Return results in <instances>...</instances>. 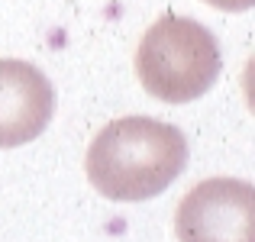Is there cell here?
Wrapping results in <instances>:
<instances>
[{
  "label": "cell",
  "mask_w": 255,
  "mask_h": 242,
  "mask_svg": "<svg viewBox=\"0 0 255 242\" xmlns=\"http://www.w3.org/2000/svg\"><path fill=\"white\" fill-rule=\"evenodd\" d=\"M220 42L204 23L165 13L145 29L136 49V75L145 94L165 104H191L220 78Z\"/></svg>",
  "instance_id": "cell-2"
},
{
  "label": "cell",
  "mask_w": 255,
  "mask_h": 242,
  "mask_svg": "<svg viewBox=\"0 0 255 242\" xmlns=\"http://www.w3.org/2000/svg\"><path fill=\"white\" fill-rule=\"evenodd\" d=\"M187 165V139L174 123L152 117L113 120L87 149V181L120 204L152 200Z\"/></svg>",
  "instance_id": "cell-1"
},
{
  "label": "cell",
  "mask_w": 255,
  "mask_h": 242,
  "mask_svg": "<svg viewBox=\"0 0 255 242\" xmlns=\"http://www.w3.org/2000/svg\"><path fill=\"white\" fill-rule=\"evenodd\" d=\"M55 117V87L36 65L0 58V149H16L45 132Z\"/></svg>",
  "instance_id": "cell-4"
},
{
  "label": "cell",
  "mask_w": 255,
  "mask_h": 242,
  "mask_svg": "<svg viewBox=\"0 0 255 242\" xmlns=\"http://www.w3.org/2000/svg\"><path fill=\"white\" fill-rule=\"evenodd\" d=\"M178 242H255V187L239 178H210L174 210Z\"/></svg>",
  "instance_id": "cell-3"
},
{
  "label": "cell",
  "mask_w": 255,
  "mask_h": 242,
  "mask_svg": "<svg viewBox=\"0 0 255 242\" xmlns=\"http://www.w3.org/2000/svg\"><path fill=\"white\" fill-rule=\"evenodd\" d=\"M204 3L217 6V10H226V13H239V10H249L255 0H204Z\"/></svg>",
  "instance_id": "cell-5"
}]
</instances>
